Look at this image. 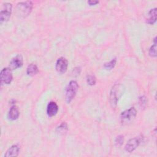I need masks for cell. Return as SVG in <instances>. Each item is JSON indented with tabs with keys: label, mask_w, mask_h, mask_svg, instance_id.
I'll return each instance as SVG.
<instances>
[{
	"label": "cell",
	"mask_w": 157,
	"mask_h": 157,
	"mask_svg": "<svg viewBox=\"0 0 157 157\" xmlns=\"http://www.w3.org/2000/svg\"><path fill=\"white\" fill-rule=\"evenodd\" d=\"M125 91V87L120 83L115 84L111 88L109 94V102L112 108L115 109L117 103Z\"/></svg>",
	"instance_id": "6da1fadb"
},
{
	"label": "cell",
	"mask_w": 157,
	"mask_h": 157,
	"mask_svg": "<svg viewBox=\"0 0 157 157\" xmlns=\"http://www.w3.org/2000/svg\"><path fill=\"white\" fill-rule=\"evenodd\" d=\"M33 4L31 1L20 2L17 4L15 13L19 18H25L31 13L33 9Z\"/></svg>",
	"instance_id": "7a4b0ae2"
},
{
	"label": "cell",
	"mask_w": 157,
	"mask_h": 157,
	"mask_svg": "<svg viewBox=\"0 0 157 157\" xmlns=\"http://www.w3.org/2000/svg\"><path fill=\"white\" fill-rule=\"evenodd\" d=\"M78 89V85L75 80H71L66 88L65 101L69 104L75 98Z\"/></svg>",
	"instance_id": "3957f363"
},
{
	"label": "cell",
	"mask_w": 157,
	"mask_h": 157,
	"mask_svg": "<svg viewBox=\"0 0 157 157\" xmlns=\"http://www.w3.org/2000/svg\"><path fill=\"white\" fill-rule=\"evenodd\" d=\"M137 115V110L134 107H130L121 112L120 115V121L123 125H127L131 123Z\"/></svg>",
	"instance_id": "277c9868"
},
{
	"label": "cell",
	"mask_w": 157,
	"mask_h": 157,
	"mask_svg": "<svg viewBox=\"0 0 157 157\" xmlns=\"http://www.w3.org/2000/svg\"><path fill=\"white\" fill-rule=\"evenodd\" d=\"M12 5L9 2H4L2 4L0 11V23L3 24L7 22L11 15Z\"/></svg>",
	"instance_id": "5b68a950"
},
{
	"label": "cell",
	"mask_w": 157,
	"mask_h": 157,
	"mask_svg": "<svg viewBox=\"0 0 157 157\" xmlns=\"http://www.w3.org/2000/svg\"><path fill=\"white\" fill-rule=\"evenodd\" d=\"M0 78L1 85H8L10 83L13 78L12 70L9 67L3 68L1 71Z\"/></svg>",
	"instance_id": "8992f818"
},
{
	"label": "cell",
	"mask_w": 157,
	"mask_h": 157,
	"mask_svg": "<svg viewBox=\"0 0 157 157\" xmlns=\"http://www.w3.org/2000/svg\"><path fill=\"white\" fill-rule=\"evenodd\" d=\"M141 139H142V137L139 136L129 139L125 145V147H124L125 150L129 153H131L132 151H133L134 150H136L137 148V147L140 144L141 142Z\"/></svg>",
	"instance_id": "52a82bcc"
},
{
	"label": "cell",
	"mask_w": 157,
	"mask_h": 157,
	"mask_svg": "<svg viewBox=\"0 0 157 157\" xmlns=\"http://www.w3.org/2000/svg\"><path fill=\"white\" fill-rule=\"evenodd\" d=\"M67 67L68 61L67 59H66L64 57H61L57 59L56 62L55 69L58 73L61 74H64L67 69Z\"/></svg>",
	"instance_id": "ba28073f"
},
{
	"label": "cell",
	"mask_w": 157,
	"mask_h": 157,
	"mask_svg": "<svg viewBox=\"0 0 157 157\" xmlns=\"http://www.w3.org/2000/svg\"><path fill=\"white\" fill-rule=\"evenodd\" d=\"M23 64V59L21 55H17L13 57L9 63V68L11 70L21 67Z\"/></svg>",
	"instance_id": "9c48e42d"
},
{
	"label": "cell",
	"mask_w": 157,
	"mask_h": 157,
	"mask_svg": "<svg viewBox=\"0 0 157 157\" xmlns=\"http://www.w3.org/2000/svg\"><path fill=\"white\" fill-rule=\"evenodd\" d=\"M58 111V106L54 101H50L47 107V113L48 117H52L55 116Z\"/></svg>",
	"instance_id": "30bf717a"
},
{
	"label": "cell",
	"mask_w": 157,
	"mask_h": 157,
	"mask_svg": "<svg viewBox=\"0 0 157 157\" xmlns=\"http://www.w3.org/2000/svg\"><path fill=\"white\" fill-rule=\"evenodd\" d=\"M20 152V147L18 145H13L6 152L4 156L6 157H16Z\"/></svg>",
	"instance_id": "8fae6325"
},
{
	"label": "cell",
	"mask_w": 157,
	"mask_h": 157,
	"mask_svg": "<svg viewBox=\"0 0 157 157\" xmlns=\"http://www.w3.org/2000/svg\"><path fill=\"white\" fill-rule=\"evenodd\" d=\"M19 115H20V112L18 107L16 105H13L10 107L9 111V113L7 114V117L9 120L13 121L17 120L18 118Z\"/></svg>",
	"instance_id": "7c38bea8"
},
{
	"label": "cell",
	"mask_w": 157,
	"mask_h": 157,
	"mask_svg": "<svg viewBox=\"0 0 157 157\" xmlns=\"http://www.w3.org/2000/svg\"><path fill=\"white\" fill-rule=\"evenodd\" d=\"M156 8L151 9L148 12V18L147 19V23L150 25H153L156 21Z\"/></svg>",
	"instance_id": "4fadbf2b"
},
{
	"label": "cell",
	"mask_w": 157,
	"mask_h": 157,
	"mask_svg": "<svg viewBox=\"0 0 157 157\" xmlns=\"http://www.w3.org/2000/svg\"><path fill=\"white\" fill-rule=\"evenodd\" d=\"M38 72H39V69L37 65L32 63L28 66L26 69V74L28 75L34 76L36 75L38 73Z\"/></svg>",
	"instance_id": "5bb4252c"
},
{
	"label": "cell",
	"mask_w": 157,
	"mask_h": 157,
	"mask_svg": "<svg viewBox=\"0 0 157 157\" xmlns=\"http://www.w3.org/2000/svg\"><path fill=\"white\" fill-rule=\"evenodd\" d=\"M153 45H152L148 52V54L151 57H156V37H155L153 40Z\"/></svg>",
	"instance_id": "9a60e30c"
},
{
	"label": "cell",
	"mask_w": 157,
	"mask_h": 157,
	"mask_svg": "<svg viewBox=\"0 0 157 157\" xmlns=\"http://www.w3.org/2000/svg\"><path fill=\"white\" fill-rule=\"evenodd\" d=\"M67 130V125L66 122H63L56 129V132L58 134H64Z\"/></svg>",
	"instance_id": "2e32d148"
},
{
	"label": "cell",
	"mask_w": 157,
	"mask_h": 157,
	"mask_svg": "<svg viewBox=\"0 0 157 157\" xmlns=\"http://www.w3.org/2000/svg\"><path fill=\"white\" fill-rule=\"evenodd\" d=\"M117 63V59L116 58H113L112 60H110L109 62L105 63L104 64V67L107 69V70H111L112 69H113Z\"/></svg>",
	"instance_id": "e0dca14e"
},
{
	"label": "cell",
	"mask_w": 157,
	"mask_h": 157,
	"mask_svg": "<svg viewBox=\"0 0 157 157\" xmlns=\"http://www.w3.org/2000/svg\"><path fill=\"white\" fill-rule=\"evenodd\" d=\"M139 105L141 109H145L147 105V99L145 96H141L139 98Z\"/></svg>",
	"instance_id": "ac0fdd59"
},
{
	"label": "cell",
	"mask_w": 157,
	"mask_h": 157,
	"mask_svg": "<svg viewBox=\"0 0 157 157\" xmlns=\"http://www.w3.org/2000/svg\"><path fill=\"white\" fill-rule=\"evenodd\" d=\"M86 82L89 85L93 86L96 83V77L93 75H88L86 77Z\"/></svg>",
	"instance_id": "d6986e66"
},
{
	"label": "cell",
	"mask_w": 157,
	"mask_h": 157,
	"mask_svg": "<svg viewBox=\"0 0 157 157\" xmlns=\"http://www.w3.org/2000/svg\"><path fill=\"white\" fill-rule=\"evenodd\" d=\"M124 142V137L121 135L118 136L115 139V144L117 147H120L123 145Z\"/></svg>",
	"instance_id": "ffe728a7"
},
{
	"label": "cell",
	"mask_w": 157,
	"mask_h": 157,
	"mask_svg": "<svg viewBox=\"0 0 157 157\" xmlns=\"http://www.w3.org/2000/svg\"><path fill=\"white\" fill-rule=\"evenodd\" d=\"M80 72H81V67L77 66V67H74V68L73 69L72 72V75H73L74 76L77 77V76H78V75H80Z\"/></svg>",
	"instance_id": "44dd1931"
},
{
	"label": "cell",
	"mask_w": 157,
	"mask_h": 157,
	"mask_svg": "<svg viewBox=\"0 0 157 157\" xmlns=\"http://www.w3.org/2000/svg\"><path fill=\"white\" fill-rule=\"evenodd\" d=\"M88 4L90 6H93V5H96L97 4H98L99 2L98 1H94V0H90V1H87Z\"/></svg>",
	"instance_id": "7402d4cb"
}]
</instances>
